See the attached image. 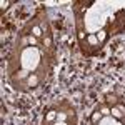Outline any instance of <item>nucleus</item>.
<instances>
[{
    "instance_id": "2",
    "label": "nucleus",
    "mask_w": 125,
    "mask_h": 125,
    "mask_svg": "<svg viewBox=\"0 0 125 125\" xmlns=\"http://www.w3.org/2000/svg\"><path fill=\"white\" fill-rule=\"evenodd\" d=\"M30 43H37V38L35 37H30Z\"/></svg>"
},
{
    "instance_id": "1",
    "label": "nucleus",
    "mask_w": 125,
    "mask_h": 125,
    "mask_svg": "<svg viewBox=\"0 0 125 125\" xmlns=\"http://www.w3.org/2000/svg\"><path fill=\"white\" fill-rule=\"evenodd\" d=\"M33 35H35V37H40V33H42V32H40V29H38V27H33Z\"/></svg>"
}]
</instances>
